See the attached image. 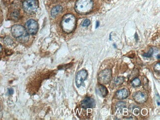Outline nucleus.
<instances>
[{
  "instance_id": "nucleus-3",
  "label": "nucleus",
  "mask_w": 160,
  "mask_h": 120,
  "mask_svg": "<svg viewBox=\"0 0 160 120\" xmlns=\"http://www.w3.org/2000/svg\"><path fill=\"white\" fill-rule=\"evenodd\" d=\"M93 7L92 0H77L75 5V10L77 13L85 15L91 11Z\"/></svg>"
},
{
  "instance_id": "nucleus-15",
  "label": "nucleus",
  "mask_w": 160,
  "mask_h": 120,
  "mask_svg": "<svg viewBox=\"0 0 160 120\" xmlns=\"http://www.w3.org/2000/svg\"><path fill=\"white\" fill-rule=\"evenodd\" d=\"M19 15H19L18 11H14V12H13V13H11V18L13 20H17L19 18Z\"/></svg>"
},
{
  "instance_id": "nucleus-5",
  "label": "nucleus",
  "mask_w": 160,
  "mask_h": 120,
  "mask_svg": "<svg viewBox=\"0 0 160 120\" xmlns=\"http://www.w3.org/2000/svg\"><path fill=\"white\" fill-rule=\"evenodd\" d=\"M112 79V72L109 69H106L102 71L98 75V81L99 84H107Z\"/></svg>"
},
{
  "instance_id": "nucleus-16",
  "label": "nucleus",
  "mask_w": 160,
  "mask_h": 120,
  "mask_svg": "<svg viewBox=\"0 0 160 120\" xmlns=\"http://www.w3.org/2000/svg\"><path fill=\"white\" fill-rule=\"evenodd\" d=\"M153 52V49L152 48H150L149 51L147 53H144V54L143 55V56L146 58H150L152 56Z\"/></svg>"
},
{
  "instance_id": "nucleus-22",
  "label": "nucleus",
  "mask_w": 160,
  "mask_h": 120,
  "mask_svg": "<svg viewBox=\"0 0 160 120\" xmlns=\"http://www.w3.org/2000/svg\"><path fill=\"white\" fill-rule=\"evenodd\" d=\"M134 38H135V39H136V41H137V40H138V35H137L136 33V34H135V35H134Z\"/></svg>"
},
{
  "instance_id": "nucleus-12",
  "label": "nucleus",
  "mask_w": 160,
  "mask_h": 120,
  "mask_svg": "<svg viewBox=\"0 0 160 120\" xmlns=\"http://www.w3.org/2000/svg\"><path fill=\"white\" fill-rule=\"evenodd\" d=\"M62 10L63 8L61 6H57L56 7H54L52 10H51V16L53 17H55L58 14L60 13Z\"/></svg>"
},
{
  "instance_id": "nucleus-8",
  "label": "nucleus",
  "mask_w": 160,
  "mask_h": 120,
  "mask_svg": "<svg viewBox=\"0 0 160 120\" xmlns=\"http://www.w3.org/2000/svg\"><path fill=\"white\" fill-rule=\"evenodd\" d=\"M133 97L134 101L139 104L143 103L148 99L147 94L141 91L136 92L134 93Z\"/></svg>"
},
{
  "instance_id": "nucleus-23",
  "label": "nucleus",
  "mask_w": 160,
  "mask_h": 120,
  "mask_svg": "<svg viewBox=\"0 0 160 120\" xmlns=\"http://www.w3.org/2000/svg\"><path fill=\"white\" fill-rule=\"evenodd\" d=\"M2 45H1V44H0V53H1V52H2Z\"/></svg>"
},
{
  "instance_id": "nucleus-10",
  "label": "nucleus",
  "mask_w": 160,
  "mask_h": 120,
  "mask_svg": "<svg viewBox=\"0 0 160 120\" xmlns=\"http://www.w3.org/2000/svg\"><path fill=\"white\" fill-rule=\"evenodd\" d=\"M130 94V91L129 90L126 88H124L116 92L115 94V98L120 100L128 98Z\"/></svg>"
},
{
  "instance_id": "nucleus-21",
  "label": "nucleus",
  "mask_w": 160,
  "mask_h": 120,
  "mask_svg": "<svg viewBox=\"0 0 160 120\" xmlns=\"http://www.w3.org/2000/svg\"><path fill=\"white\" fill-rule=\"evenodd\" d=\"M99 21H97V22H96V29H97L99 27Z\"/></svg>"
},
{
  "instance_id": "nucleus-18",
  "label": "nucleus",
  "mask_w": 160,
  "mask_h": 120,
  "mask_svg": "<svg viewBox=\"0 0 160 120\" xmlns=\"http://www.w3.org/2000/svg\"><path fill=\"white\" fill-rule=\"evenodd\" d=\"M90 24V21L89 19H85L84 21H83V24H82V26L83 27H87V26L89 25Z\"/></svg>"
},
{
  "instance_id": "nucleus-20",
  "label": "nucleus",
  "mask_w": 160,
  "mask_h": 120,
  "mask_svg": "<svg viewBox=\"0 0 160 120\" xmlns=\"http://www.w3.org/2000/svg\"><path fill=\"white\" fill-rule=\"evenodd\" d=\"M8 94H10V95H11V94H13V90L12 88L8 89Z\"/></svg>"
},
{
  "instance_id": "nucleus-2",
  "label": "nucleus",
  "mask_w": 160,
  "mask_h": 120,
  "mask_svg": "<svg viewBox=\"0 0 160 120\" xmlns=\"http://www.w3.org/2000/svg\"><path fill=\"white\" fill-rule=\"evenodd\" d=\"M76 22V18L74 15L67 14L64 15L61 21L63 30L67 33L72 32L75 28Z\"/></svg>"
},
{
  "instance_id": "nucleus-13",
  "label": "nucleus",
  "mask_w": 160,
  "mask_h": 120,
  "mask_svg": "<svg viewBox=\"0 0 160 120\" xmlns=\"http://www.w3.org/2000/svg\"><path fill=\"white\" fill-rule=\"evenodd\" d=\"M131 85L134 87H138L141 85V80L139 78H136L131 81Z\"/></svg>"
},
{
  "instance_id": "nucleus-7",
  "label": "nucleus",
  "mask_w": 160,
  "mask_h": 120,
  "mask_svg": "<svg viewBox=\"0 0 160 120\" xmlns=\"http://www.w3.org/2000/svg\"><path fill=\"white\" fill-rule=\"evenodd\" d=\"M88 76V73L86 70L82 69L79 71L77 74L75 78L76 85L77 87H80L84 81L87 79Z\"/></svg>"
},
{
  "instance_id": "nucleus-19",
  "label": "nucleus",
  "mask_w": 160,
  "mask_h": 120,
  "mask_svg": "<svg viewBox=\"0 0 160 120\" xmlns=\"http://www.w3.org/2000/svg\"><path fill=\"white\" fill-rule=\"evenodd\" d=\"M125 105H126V104L124 102H119L117 104V107H118L119 108L120 107H121V108H123V107H125Z\"/></svg>"
},
{
  "instance_id": "nucleus-9",
  "label": "nucleus",
  "mask_w": 160,
  "mask_h": 120,
  "mask_svg": "<svg viewBox=\"0 0 160 120\" xmlns=\"http://www.w3.org/2000/svg\"><path fill=\"white\" fill-rule=\"evenodd\" d=\"M81 105L82 107L84 109L92 108L95 106V101L92 98H85L82 101Z\"/></svg>"
},
{
  "instance_id": "nucleus-24",
  "label": "nucleus",
  "mask_w": 160,
  "mask_h": 120,
  "mask_svg": "<svg viewBox=\"0 0 160 120\" xmlns=\"http://www.w3.org/2000/svg\"><path fill=\"white\" fill-rule=\"evenodd\" d=\"M157 58H158V59L159 60L160 59V55H158V56H157Z\"/></svg>"
},
{
  "instance_id": "nucleus-1",
  "label": "nucleus",
  "mask_w": 160,
  "mask_h": 120,
  "mask_svg": "<svg viewBox=\"0 0 160 120\" xmlns=\"http://www.w3.org/2000/svg\"><path fill=\"white\" fill-rule=\"evenodd\" d=\"M11 30L13 37L19 42L24 43L29 40V33L23 26L20 25H15L12 27Z\"/></svg>"
},
{
  "instance_id": "nucleus-11",
  "label": "nucleus",
  "mask_w": 160,
  "mask_h": 120,
  "mask_svg": "<svg viewBox=\"0 0 160 120\" xmlns=\"http://www.w3.org/2000/svg\"><path fill=\"white\" fill-rule=\"evenodd\" d=\"M96 91L98 93V94L101 95L103 97L106 96L108 94V91L106 87H104V85L101 84L97 86L96 88Z\"/></svg>"
},
{
  "instance_id": "nucleus-14",
  "label": "nucleus",
  "mask_w": 160,
  "mask_h": 120,
  "mask_svg": "<svg viewBox=\"0 0 160 120\" xmlns=\"http://www.w3.org/2000/svg\"><path fill=\"white\" fill-rule=\"evenodd\" d=\"M124 78L123 77H118L116 78L114 80V83L115 84L117 85H121L124 82Z\"/></svg>"
},
{
  "instance_id": "nucleus-17",
  "label": "nucleus",
  "mask_w": 160,
  "mask_h": 120,
  "mask_svg": "<svg viewBox=\"0 0 160 120\" xmlns=\"http://www.w3.org/2000/svg\"><path fill=\"white\" fill-rule=\"evenodd\" d=\"M4 42H5L6 44H8V45L11 44L13 42L12 40L10 37H6L5 39V40H4Z\"/></svg>"
},
{
  "instance_id": "nucleus-4",
  "label": "nucleus",
  "mask_w": 160,
  "mask_h": 120,
  "mask_svg": "<svg viewBox=\"0 0 160 120\" xmlns=\"http://www.w3.org/2000/svg\"><path fill=\"white\" fill-rule=\"evenodd\" d=\"M38 6L37 0H26L23 3L24 10L29 14L35 13L38 8Z\"/></svg>"
},
{
  "instance_id": "nucleus-6",
  "label": "nucleus",
  "mask_w": 160,
  "mask_h": 120,
  "mask_svg": "<svg viewBox=\"0 0 160 120\" xmlns=\"http://www.w3.org/2000/svg\"><path fill=\"white\" fill-rule=\"evenodd\" d=\"M38 23L34 19L28 20L26 24V30L29 34L35 35L38 30Z\"/></svg>"
},
{
  "instance_id": "nucleus-25",
  "label": "nucleus",
  "mask_w": 160,
  "mask_h": 120,
  "mask_svg": "<svg viewBox=\"0 0 160 120\" xmlns=\"http://www.w3.org/2000/svg\"><path fill=\"white\" fill-rule=\"evenodd\" d=\"M157 103H158V105L159 106H160V103H159V102H158Z\"/></svg>"
}]
</instances>
